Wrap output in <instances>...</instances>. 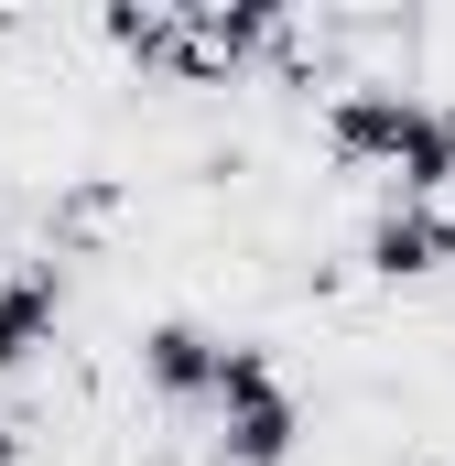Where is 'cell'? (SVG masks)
Masks as SVG:
<instances>
[{
	"mask_svg": "<svg viewBox=\"0 0 455 466\" xmlns=\"http://www.w3.org/2000/svg\"><path fill=\"white\" fill-rule=\"evenodd\" d=\"M315 141H326L337 174H369L379 196H423V207L455 196V109L434 87L347 76V87H326V109H315Z\"/></svg>",
	"mask_w": 455,
	"mask_h": 466,
	"instance_id": "obj_1",
	"label": "cell"
},
{
	"mask_svg": "<svg viewBox=\"0 0 455 466\" xmlns=\"http://www.w3.org/2000/svg\"><path fill=\"white\" fill-rule=\"evenodd\" d=\"M304 456V390L260 337H228L217 369V466H293Z\"/></svg>",
	"mask_w": 455,
	"mask_h": 466,
	"instance_id": "obj_2",
	"label": "cell"
},
{
	"mask_svg": "<svg viewBox=\"0 0 455 466\" xmlns=\"http://www.w3.org/2000/svg\"><path fill=\"white\" fill-rule=\"evenodd\" d=\"M358 271H369V282H434V271H455V196L445 207L379 196L369 228H358Z\"/></svg>",
	"mask_w": 455,
	"mask_h": 466,
	"instance_id": "obj_3",
	"label": "cell"
},
{
	"mask_svg": "<svg viewBox=\"0 0 455 466\" xmlns=\"http://www.w3.org/2000/svg\"><path fill=\"white\" fill-rule=\"evenodd\" d=\"M130 369H141V390H152L163 412H185V401H207V412H217L228 337H217V326H196V315H152V326L130 337Z\"/></svg>",
	"mask_w": 455,
	"mask_h": 466,
	"instance_id": "obj_4",
	"label": "cell"
},
{
	"mask_svg": "<svg viewBox=\"0 0 455 466\" xmlns=\"http://www.w3.org/2000/svg\"><path fill=\"white\" fill-rule=\"evenodd\" d=\"M66 326V260H0V380H22Z\"/></svg>",
	"mask_w": 455,
	"mask_h": 466,
	"instance_id": "obj_5",
	"label": "cell"
},
{
	"mask_svg": "<svg viewBox=\"0 0 455 466\" xmlns=\"http://www.w3.org/2000/svg\"><path fill=\"white\" fill-rule=\"evenodd\" d=\"M109 218H119V185H109V174H76V185L55 196V249L87 238V228H109Z\"/></svg>",
	"mask_w": 455,
	"mask_h": 466,
	"instance_id": "obj_6",
	"label": "cell"
},
{
	"mask_svg": "<svg viewBox=\"0 0 455 466\" xmlns=\"http://www.w3.org/2000/svg\"><path fill=\"white\" fill-rule=\"evenodd\" d=\"M0 466H22V434H11V423H0Z\"/></svg>",
	"mask_w": 455,
	"mask_h": 466,
	"instance_id": "obj_7",
	"label": "cell"
},
{
	"mask_svg": "<svg viewBox=\"0 0 455 466\" xmlns=\"http://www.w3.org/2000/svg\"><path fill=\"white\" fill-rule=\"evenodd\" d=\"M0 228H11V185H0Z\"/></svg>",
	"mask_w": 455,
	"mask_h": 466,
	"instance_id": "obj_8",
	"label": "cell"
},
{
	"mask_svg": "<svg viewBox=\"0 0 455 466\" xmlns=\"http://www.w3.org/2000/svg\"><path fill=\"white\" fill-rule=\"evenodd\" d=\"M412 466H455V456H412Z\"/></svg>",
	"mask_w": 455,
	"mask_h": 466,
	"instance_id": "obj_9",
	"label": "cell"
}]
</instances>
